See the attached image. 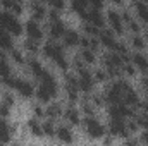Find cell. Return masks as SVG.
I'll return each mask as SVG.
<instances>
[{"instance_id": "681fc988", "label": "cell", "mask_w": 148, "mask_h": 146, "mask_svg": "<svg viewBox=\"0 0 148 146\" xmlns=\"http://www.w3.org/2000/svg\"><path fill=\"white\" fill-rule=\"evenodd\" d=\"M140 143L148 145V129H143V132L140 134Z\"/></svg>"}, {"instance_id": "b9f144b4", "label": "cell", "mask_w": 148, "mask_h": 146, "mask_svg": "<svg viewBox=\"0 0 148 146\" xmlns=\"http://www.w3.org/2000/svg\"><path fill=\"white\" fill-rule=\"evenodd\" d=\"M23 10H24V0H12L10 12L16 14V16H19V14H23Z\"/></svg>"}, {"instance_id": "83f0119b", "label": "cell", "mask_w": 148, "mask_h": 146, "mask_svg": "<svg viewBox=\"0 0 148 146\" xmlns=\"http://www.w3.org/2000/svg\"><path fill=\"white\" fill-rule=\"evenodd\" d=\"M88 7H90L88 0H71V10H73V12H76L79 17H81L83 14H86Z\"/></svg>"}, {"instance_id": "8992f818", "label": "cell", "mask_w": 148, "mask_h": 146, "mask_svg": "<svg viewBox=\"0 0 148 146\" xmlns=\"http://www.w3.org/2000/svg\"><path fill=\"white\" fill-rule=\"evenodd\" d=\"M105 19H107V24L110 26V29L117 35V36L124 35V21H122L121 12H117L115 9H109Z\"/></svg>"}, {"instance_id": "603a6c76", "label": "cell", "mask_w": 148, "mask_h": 146, "mask_svg": "<svg viewBox=\"0 0 148 146\" xmlns=\"http://www.w3.org/2000/svg\"><path fill=\"white\" fill-rule=\"evenodd\" d=\"M26 129H28V132H29L31 136H35V138L43 136V131H41V122L38 120L36 117L28 119V122H26Z\"/></svg>"}, {"instance_id": "680465c9", "label": "cell", "mask_w": 148, "mask_h": 146, "mask_svg": "<svg viewBox=\"0 0 148 146\" xmlns=\"http://www.w3.org/2000/svg\"><path fill=\"white\" fill-rule=\"evenodd\" d=\"M0 145H2V141H0Z\"/></svg>"}, {"instance_id": "e575fe53", "label": "cell", "mask_w": 148, "mask_h": 146, "mask_svg": "<svg viewBox=\"0 0 148 146\" xmlns=\"http://www.w3.org/2000/svg\"><path fill=\"white\" fill-rule=\"evenodd\" d=\"M90 102L95 105V107H103L107 102H105V96H103V93H97V91H93L91 95H90Z\"/></svg>"}, {"instance_id": "e0dca14e", "label": "cell", "mask_w": 148, "mask_h": 146, "mask_svg": "<svg viewBox=\"0 0 148 146\" xmlns=\"http://www.w3.org/2000/svg\"><path fill=\"white\" fill-rule=\"evenodd\" d=\"M131 64H133L138 71H141L143 74H148V57L143 55L141 52H136V53L131 55Z\"/></svg>"}, {"instance_id": "cb8c5ba5", "label": "cell", "mask_w": 148, "mask_h": 146, "mask_svg": "<svg viewBox=\"0 0 148 146\" xmlns=\"http://www.w3.org/2000/svg\"><path fill=\"white\" fill-rule=\"evenodd\" d=\"M0 141L2 143H10L12 141V127L2 117H0Z\"/></svg>"}, {"instance_id": "d6a6232c", "label": "cell", "mask_w": 148, "mask_h": 146, "mask_svg": "<svg viewBox=\"0 0 148 146\" xmlns=\"http://www.w3.org/2000/svg\"><path fill=\"white\" fill-rule=\"evenodd\" d=\"M126 26H127V31H129L131 35H140V33L143 31V24H141L138 19H133V17L126 23Z\"/></svg>"}, {"instance_id": "bcb514c9", "label": "cell", "mask_w": 148, "mask_h": 146, "mask_svg": "<svg viewBox=\"0 0 148 146\" xmlns=\"http://www.w3.org/2000/svg\"><path fill=\"white\" fill-rule=\"evenodd\" d=\"M47 19H48V21H57V19H60V12H59V10H55V9H48Z\"/></svg>"}, {"instance_id": "f907efd6", "label": "cell", "mask_w": 148, "mask_h": 146, "mask_svg": "<svg viewBox=\"0 0 148 146\" xmlns=\"http://www.w3.org/2000/svg\"><path fill=\"white\" fill-rule=\"evenodd\" d=\"M0 7L5 9V10H10V7H12V0H0Z\"/></svg>"}, {"instance_id": "44dd1931", "label": "cell", "mask_w": 148, "mask_h": 146, "mask_svg": "<svg viewBox=\"0 0 148 146\" xmlns=\"http://www.w3.org/2000/svg\"><path fill=\"white\" fill-rule=\"evenodd\" d=\"M79 38H81V35H79L77 31L67 29V31L64 33V36H62V43H64V46L74 48V46H79Z\"/></svg>"}, {"instance_id": "ac0fdd59", "label": "cell", "mask_w": 148, "mask_h": 146, "mask_svg": "<svg viewBox=\"0 0 148 146\" xmlns=\"http://www.w3.org/2000/svg\"><path fill=\"white\" fill-rule=\"evenodd\" d=\"M134 14H136L138 21H140L141 24L148 26V3L141 2V0L134 2Z\"/></svg>"}, {"instance_id": "836d02e7", "label": "cell", "mask_w": 148, "mask_h": 146, "mask_svg": "<svg viewBox=\"0 0 148 146\" xmlns=\"http://www.w3.org/2000/svg\"><path fill=\"white\" fill-rule=\"evenodd\" d=\"M79 110H81V113H83L84 117H93V115H95V105H93L90 100H88V102L83 100V102H81V108Z\"/></svg>"}, {"instance_id": "5b68a950", "label": "cell", "mask_w": 148, "mask_h": 146, "mask_svg": "<svg viewBox=\"0 0 148 146\" xmlns=\"http://www.w3.org/2000/svg\"><path fill=\"white\" fill-rule=\"evenodd\" d=\"M103 96H105L107 105L122 102V88H121V84H119V79H114L110 84L103 89Z\"/></svg>"}, {"instance_id": "8fae6325", "label": "cell", "mask_w": 148, "mask_h": 146, "mask_svg": "<svg viewBox=\"0 0 148 146\" xmlns=\"http://www.w3.org/2000/svg\"><path fill=\"white\" fill-rule=\"evenodd\" d=\"M24 33H26L28 38L36 40V41H41L43 36H45V31L40 26V21H35V19H29V21L24 23Z\"/></svg>"}, {"instance_id": "7bdbcfd3", "label": "cell", "mask_w": 148, "mask_h": 146, "mask_svg": "<svg viewBox=\"0 0 148 146\" xmlns=\"http://www.w3.org/2000/svg\"><path fill=\"white\" fill-rule=\"evenodd\" d=\"M47 2L50 3L52 9H55V10H59V12H62V10L66 9V0H47Z\"/></svg>"}, {"instance_id": "277c9868", "label": "cell", "mask_w": 148, "mask_h": 146, "mask_svg": "<svg viewBox=\"0 0 148 146\" xmlns=\"http://www.w3.org/2000/svg\"><path fill=\"white\" fill-rule=\"evenodd\" d=\"M77 74V86H79V91L81 93H84V95H91L93 91H95V79H93V74L88 71V67L86 69H83V71H79Z\"/></svg>"}, {"instance_id": "6da1fadb", "label": "cell", "mask_w": 148, "mask_h": 146, "mask_svg": "<svg viewBox=\"0 0 148 146\" xmlns=\"http://www.w3.org/2000/svg\"><path fill=\"white\" fill-rule=\"evenodd\" d=\"M0 28L7 29L12 36H21L24 33V26L19 23V19L16 17V14H12L10 10H0Z\"/></svg>"}, {"instance_id": "d6986e66", "label": "cell", "mask_w": 148, "mask_h": 146, "mask_svg": "<svg viewBox=\"0 0 148 146\" xmlns=\"http://www.w3.org/2000/svg\"><path fill=\"white\" fill-rule=\"evenodd\" d=\"M55 136L60 143H73L74 141V134L71 131L69 126H57L55 129Z\"/></svg>"}, {"instance_id": "7c38bea8", "label": "cell", "mask_w": 148, "mask_h": 146, "mask_svg": "<svg viewBox=\"0 0 148 146\" xmlns=\"http://www.w3.org/2000/svg\"><path fill=\"white\" fill-rule=\"evenodd\" d=\"M50 24H48V36L50 40H60V38L64 36V33L67 31V28H66V23L62 21V19H57V21H48Z\"/></svg>"}, {"instance_id": "d590c367", "label": "cell", "mask_w": 148, "mask_h": 146, "mask_svg": "<svg viewBox=\"0 0 148 146\" xmlns=\"http://www.w3.org/2000/svg\"><path fill=\"white\" fill-rule=\"evenodd\" d=\"M83 33L84 35H88V36H98V33H100V28H97V26H93L91 23H83Z\"/></svg>"}, {"instance_id": "8d00e7d4", "label": "cell", "mask_w": 148, "mask_h": 146, "mask_svg": "<svg viewBox=\"0 0 148 146\" xmlns=\"http://www.w3.org/2000/svg\"><path fill=\"white\" fill-rule=\"evenodd\" d=\"M93 79H95V83H107L109 81V74H107V71L105 69H97V71H93Z\"/></svg>"}, {"instance_id": "4316f807", "label": "cell", "mask_w": 148, "mask_h": 146, "mask_svg": "<svg viewBox=\"0 0 148 146\" xmlns=\"http://www.w3.org/2000/svg\"><path fill=\"white\" fill-rule=\"evenodd\" d=\"M147 40L143 38V35L140 33V35H133V36L129 38V45H131V48L133 50H138V52H141V50H145L147 48Z\"/></svg>"}, {"instance_id": "7dc6e473", "label": "cell", "mask_w": 148, "mask_h": 146, "mask_svg": "<svg viewBox=\"0 0 148 146\" xmlns=\"http://www.w3.org/2000/svg\"><path fill=\"white\" fill-rule=\"evenodd\" d=\"M88 3L91 9H98V10L103 7V0H88Z\"/></svg>"}, {"instance_id": "c3c4849f", "label": "cell", "mask_w": 148, "mask_h": 146, "mask_svg": "<svg viewBox=\"0 0 148 146\" xmlns=\"http://www.w3.org/2000/svg\"><path fill=\"white\" fill-rule=\"evenodd\" d=\"M136 108H140L141 112H147L148 113V100H140L138 105H136Z\"/></svg>"}, {"instance_id": "2e32d148", "label": "cell", "mask_w": 148, "mask_h": 146, "mask_svg": "<svg viewBox=\"0 0 148 146\" xmlns=\"http://www.w3.org/2000/svg\"><path fill=\"white\" fill-rule=\"evenodd\" d=\"M98 40H100V45L107 50H112V46L115 45V33L112 29H100L98 33Z\"/></svg>"}, {"instance_id": "9c48e42d", "label": "cell", "mask_w": 148, "mask_h": 146, "mask_svg": "<svg viewBox=\"0 0 148 146\" xmlns=\"http://www.w3.org/2000/svg\"><path fill=\"white\" fill-rule=\"evenodd\" d=\"M41 53H43V57H45V59H50L52 62H53L55 59H59L60 55H66V53H64L62 45H59L55 40H48V41L43 45Z\"/></svg>"}, {"instance_id": "ba28073f", "label": "cell", "mask_w": 148, "mask_h": 146, "mask_svg": "<svg viewBox=\"0 0 148 146\" xmlns=\"http://www.w3.org/2000/svg\"><path fill=\"white\" fill-rule=\"evenodd\" d=\"M107 131L114 138H127V136H131L129 131H127V126H126L124 119H110Z\"/></svg>"}, {"instance_id": "4dcf8cb0", "label": "cell", "mask_w": 148, "mask_h": 146, "mask_svg": "<svg viewBox=\"0 0 148 146\" xmlns=\"http://www.w3.org/2000/svg\"><path fill=\"white\" fill-rule=\"evenodd\" d=\"M9 53H10V60H12L16 65H19V67H24V65H26V59H24V55H23V50L12 48Z\"/></svg>"}, {"instance_id": "484cf974", "label": "cell", "mask_w": 148, "mask_h": 146, "mask_svg": "<svg viewBox=\"0 0 148 146\" xmlns=\"http://www.w3.org/2000/svg\"><path fill=\"white\" fill-rule=\"evenodd\" d=\"M26 65H28V71H29V74L33 76V77H38L40 74L43 72V64L40 62V60H36L35 57H31L29 60H26Z\"/></svg>"}, {"instance_id": "db71d44e", "label": "cell", "mask_w": 148, "mask_h": 146, "mask_svg": "<svg viewBox=\"0 0 148 146\" xmlns=\"http://www.w3.org/2000/svg\"><path fill=\"white\" fill-rule=\"evenodd\" d=\"M112 2H114L115 5H122V0H112Z\"/></svg>"}, {"instance_id": "ee69618b", "label": "cell", "mask_w": 148, "mask_h": 146, "mask_svg": "<svg viewBox=\"0 0 148 146\" xmlns=\"http://www.w3.org/2000/svg\"><path fill=\"white\" fill-rule=\"evenodd\" d=\"M0 117H2V119L10 117V105H7V103L2 102V100H0Z\"/></svg>"}, {"instance_id": "f546056e", "label": "cell", "mask_w": 148, "mask_h": 146, "mask_svg": "<svg viewBox=\"0 0 148 146\" xmlns=\"http://www.w3.org/2000/svg\"><path fill=\"white\" fill-rule=\"evenodd\" d=\"M38 43H40V41H36V40L26 38V40L23 41V50L28 52V53H31V55H36L38 52H40V45H38Z\"/></svg>"}, {"instance_id": "30bf717a", "label": "cell", "mask_w": 148, "mask_h": 146, "mask_svg": "<svg viewBox=\"0 0 148 146\" xmlns=\"http://www.w3.org/2000/svg\"><path fill=\"white\" fill-rule=\"evenodd\" d=\"M81 19L86 21V23H91L93 26H97V28H100V29H103V28H105V23H107L105 16H103L102 10H98V9H88L86 14L81 16Z\"/></svg>"}, {"instance_id": "d4e9b609", "label": "cell", "mask_w": 148, "mask_h": 146, "mask_svg": "<svg viewBox=\"0 0 148 146\" xmlns=\"http://www.w3.org/2000/svg\"><path fill=\"white\" fill-rule=\"evenodd\" d=\"M122 102H124L126 105L136 108V105H138V102H140V96H138V93L133 89V86H131L127 91H124V95H122Z\"/></svg>"}, {"instance_id": "9a60e30c", "label": "cell", "mask_w": 148, "mask_h": 146, "mask_svg": "<svg viewBox=\"0 0 148 146\" xmlns=\"http://www.w3.org/2000/svg\"><path fill=\"white\" fill-rule=\"evenodd\" d=\"M29 12H31V19H35V21H43V19H47L48 9H47L41 2H31Z\"/></svg>"}, {"instance_id": "ffe728a7", "label": "cell", "mask_w": 148, "mask_h": 146, "mask_svg": "<svg viewBox=\"0 0 148 146\" xmlns=\"http://www.w3.org/2000/svg\"><path fill=\"white\" fill-rule=\"evenodd\" d=\"M12 48H14V36H12L7 29L0 28V50L10 52Z\"/></svg>"}, {"instance_id": "74e56055", "label": "cell", "mask_w": 148, "mask_h": 146, "mask_svg": "<svg viewBox=\"0 0 148 146\" xmlns=\"http://www.w3.org/2000/svg\"><path fill=\"white\" fill-rule=\"evenodd\" d=\"M134 120H136V124H138L140 129H148V113L147 112L136 113V115H134Z\"/></svg>"}, {"instance_id": "6f0895ef", "label": "cell", "mask_w": 148, "mask_h": 146, "mask_svg": "<svg viewBox=\"0 0 148 146\" xmlns=\"http://www.w3.org/2000/svg\"><path fill=\"white\" fill-rule=\"evenodd\" d=\"M133 2H138V0H133Z\"/></svg>"}, {"instance_id": "816d5d0a", "label": "cell", "mask_w": 148, "mask_h": 146, "mask_svg": "<svg viewBox=\"0 0 148 146\" xmlns=\"http://www.w3.org/2000/svg\"><path fill=\"white\" fill-rule=\"evenodd\" d=\"M141 86H143V91L147 93V96H148V74L141 79Z\"/></svg>"}, {"instance_id": "9f6ffc18", "label": "cell", "mask_w": 148, "mask_h": 146, "mask_svg": "<svg viewBox=\"0 0 148 146\" xmlns=\"http://www.w3.org/2000/svg\"><path fill=\"white\" fill-rule=\"evenodd\" d=\"M141 2H145V3H148V0H141Z\"/></svg>"}, {"instance_id": "60d3db41", "label": "cell", "mask_w": 148, "mask_h": 146, "mask_svg": "<svg viewBox=\"0 0 148 146\" xmlns=\"http://www.w3.org/2000/svg\"><path fill=\"white\" fill-rule=\"evenodd\" d=\"M53 64H55V67H57V69H60V71H64V72L69 69V62H67L66 55H60L59 59H55V60H53Z\"/></svg>"}, {"instance_id": "5bb4252c", "label": "cell", "mask_w": 148, "mask_h": 146, "mask_svg": "<svg viewBox=\"0 0 148 146\" xmlns=\"http://www.w3.org/2000/svg\"><path fill=\"white\" fill-rule=\"evenodd\" d=\"M102 64H103V67H122L124 60H122V57H121L119 53H115V52H107V53H103V57H102Z\"/></svg>"}, {"instance_id": "f6af8a7d", "label": "cell", "mask_w": 148, "mask_h": 146, "mask_svg": "<svg viewBox=\"0 0 148 146\" xmlns=\"http://www.w3.org/2000/svg\"><path fill=\"white\" fill-rule=\"evenodd\" d=\"M31 110H33V117H36V119H43L45 117V108L41 105H35V107H31Z\"/></svg>"}, {"instance_id": "11a10c76", "label": "cell", "mask_w": 148, "mask_h": 146, "mask_svg": "<svg viewBox=\"0 0 148 146\" xmlns=\"http://www.w3.org/2000/svg\"><path fill=\"white\" fill-rule=\"evenodd\" d=\"M33 2H41V3H43V2H45V0H33Z\"/></svg>"}, {"instance_id": "7a4b0ae2", "label": "cell", "mask_w": 148, "mask_h": 146, "mask_svg": "<svg viewBox=\"0 0 148 146\" xmlns=\"http://www.w3.org/2000/svg\"><path fill=\"white\" fill-rule=\"evenodd\" d=\"M35 96L40 103H50L53 98L59 96V83L52 81V83H41L35 88Z\"/></svg>"}, {"instance_id": "52a82bcc", "label": "cell", "mask_w": 148, "mask_h": 146, "mask_svg": "<svg viewBox=\"0 0 148 146\" xmlns=\"http://www.w3.org/2000/svg\"><path fill=\"white\" fill-rule=\"evenodd\" d=\"M21 98H31L35 95V86L31 81L24 79V77H16V83H14V88H12Z\"/></svg>"}, {"instance_id": "4fadbf2b", "label": "cell", "mask_w": 148, "mask_h": 146, "mask_svg": "<svg viewBox=\"0 0 148 146\" xmlns=\"http://www.w3.org/2000/svg\"><path fill=\"white\" fill-rule=\"evenodd\" d=\"M62 117L66 119V122H67L69 126H81V122H83V119H81V110L76 108L74 103H69V107L64 108Z\"/></svg>"}, {"instance_id": "1f68e13d", "label": "cell", "mask_w": 148, "mask_h": 146, "mask_svg": "<svg viewBox=\"0 0 148 146\" xmlns=\"http://www.w3.org/2000/svg\"><path fill=\"white\" fill-rule=\"evenodd\" d=\"M55 124H53V120L52 119H47V120H43L41 122V131H43V136H47V138H53L55 136Z\"/></svg>"}, {"instance_id": "f1b7e54d", "label": "cell", "mask_w": 148, "mask_h": 146, "mask_svg": "<svg viewBox=\"0 0 148 146\" xmlns=\"http://www.w3.org/2000/svg\"><path fill=\"white\" fill-rule=\"evenodd\" d=\"M79 57L84 60L86 65H93V64L97 62V52H93V50H90V48H81V50H79Z\"/></svg>"}, {"instance_id": "7402d4cb", "label": "cell", "mask_w": 148, "mask_h": 146, "mask_svg": "<svg viewBox=\"0 0 148 146\" xmlns=\"http://www.w3.org/2000/svg\"><path fill=\"white\" fill-rule=\"evenodd\" d=\"M62 113H64V108H62V105H60L59 102H52V103H48L47 108H45V117H48V119H52V120L62 117Z\"/></svg>"}, {"instance_id": "f5cc1de1", "label": "cell", "mask_w": 148, "mask_h": 146, "mask_svg": "<svg viewBox=\"0 0 148 146\" xmlns=\"http://www.w3.org/2000/svg\"><path fill=\"white\" fill-rule=\"evenodd\" d=\"M126 143L127 145H138L140 143V138L136 139V138H126Z\"/></svg>"}, {"instance_id": "ab89813d", "label": "cell", "mask_w": 148, "mask_h": 146, "mask_svg": "<svg viewBox=\"0 0 148 146\" xmlns=\"http://www.w3.org/2000/svg\"><path fill=\"white\" fill-rule=\"evenodd\" d=\"M2 102H5L7 105H10V107H14V103H16V96H14V93L7 88L5 91H2Z\"/></svg>"}, {"instance_id": "3957f363", "label": "cell", "mask_w": 148, "mask_h": 146, "mask_svg": "<svg viewBox=\"0 0 148 146\" xmlns=\"http://www.w3.org/2000/svg\"><path fill=\"white\" fill-rule=\"evenodd\" d=\"M83 129H84V132L90 136V138H93V139H98V138H103L107 132V129H105V126L98 120V119H95V115L93 117H84L83 119Z\"/></svg>"}, {"instance_id": "f35d334b", "label": "cell", "mask_w": 148, "mask_h": 146, "mask_svg": "<svg viewBox=\"0 0 148 146\" xmlns=\"http://www.w3.org/2000/svg\"><path fill=\"white\" fill-rule=\"evenodd\" d=\"M121 69H122V76H126V77H134V76H136V71H138V69H136L133 64H129V62H124Z\"/></svg>"}]
</instances>
